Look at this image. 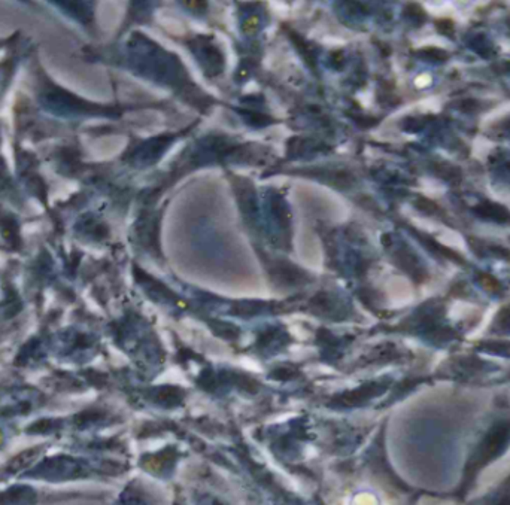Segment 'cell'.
I'll use <instances>...</instances> for the list:
<instances>
[{
    "instance_id": "cell-1",
    "label": "cell",
    "mask_w": 510,
    "mask_h": 505,
    "mask_svg": "<svg viewBox=\"0 0 510 505\" xmlns=\"http://www.w3.org/2000/svg\"><path fill=\"white\" fill-rule=\"evenodd\" d=\"M498 505H510V502L509 501H503V502H500Z\"/></svg>"
}]
</instances>
